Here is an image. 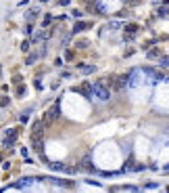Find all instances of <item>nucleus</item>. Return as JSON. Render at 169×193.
<instances>
[{
  "mask_svg": "<svg viewBox=\"0 0 169 193\" xmlns=\"http://www.w3.org/2000/svg\"><path fill=\"white\" fill-rule=\"evenodd\" d=\"M59 116H61V105L59 103H55L52 107L48 109V111H44V118H42V122H44V128H50L55 122L59 120Z\"/></svg>",
  "mask_w": 169,
  "mask_h": 193,
  "instance_id": "nucleus-1",
  "label": "nucleus"
},
{
  "mask_svg": "<svg viewBox=\"0 0 169 193\" xmlns=\"http://www.w3.org/2000/svg\"><path fill=\"white\" fill-rule=\"evenodd\" d=\"M94 94L98 96L100 101H106V99L111 96V90H109V88H104L100 82H96V84H94Z\"/></svg>",
  "mask_w": 169,
  "mask_h": 193,
  "instance_id": "nucleus-2",
  "label": "nucleus"
},
{
  "mask_svg": "<svg viewBox=\"0 0 169 193\" xmlns=\"http://www.w3.org/2000/svg\"><path fill=\"white\" fill-rule=\"evenodd\" d=\"M138 32H140V25H136V23H127V25H125V34H123V38H125V40H134Z\"/></svg>",
  "mask_w": 169,
  "mask_h": 193,
  "instance_id": "nucleus-3",
  "label": "nucleus"
},
{
  "mask_svg": "<svg viewBox=\"0 0 169 193\" xmlns=\"http://www.w3.org/2000/svg\"><path fill=\"white\" fill-rule=\"evenodd\" d=\"M75 90H79L84 96H92L94 94V86L90 82H82V84H79V88H75Z\"/></svg>",
  "mask_w": 169,
  "mask_h": 193,
  "instance_id": "nucleus-4",
  "label": "nucleus"
},
{
  "mask_svg": "<svg viewBox=\"0 0 169 193\" xmlns=\"http://www.w3.org/2000/svg\"><path fill=\"white\" fill-rule=\"evenodd\" d=\"M42 145H44V136L42 134H31V147L38 153H42Z\"/></svg>",
  "mask_w": 169,
  "mask_h": 193,
  "instance_id": "nucleus-5",
  "label": "nucleus"
},
{
  "mask_svg": "<svg viewBox=\"0 0 169 193\" xmlns=\"http://www.w3.org/2000/svg\"><path fill=\"white\" fill-rule=\"evenodd\" d=\"M77 168H79V170H86V172H92V170H94V166H92V162H90V157H84L82 164H79Z\"/></svg>",
  "mask_w": 169,
  "mask_h": 193,
  "instance_id": "nucleus-6",
  "label": "nucleus"
},
{
  "mask_svg": "<svg viewBox=\"0 0 169 193\" xmlns=\"http://www.w3.org/2000/svg\"><path fill=\"white\" fill-rule=\"evenodd\" d=\"M88 28H90V23H82V21H77V23H75V28H73V34L84 32V30H88Z\"/></svg>",
  "mask_w": 169,
  "mask_h": 193,
  "instance_id": "nucleus-7",
  "label": "nucleus"
},
{
  "mask_svg": "<svg viewBox=\"0 0 169 193\" xmlns=\"http://www.w3.org/2000/svg\"><path fill=\"white\" fill-rule=\"evenodd\" d=\"M157 57H161V50L159 48H150L148 50V59H157Z\"/></svg>",
  "mask_w": 169,
  "mask_h": 193,
  "instance_id": "nucleus-8",
  "label": "nucleus"
},
{
  "mask_svg": "<svg viewBox=\"0 0 169 193\" xmlns=\"http://www.w3.org/2000/svg\"><path fill=\"white\" fill-rule=\"evenodd\" d=\"M79 69L84 74H94V65H79Z\"/></svg>",
  "mask_w": 169,
  "mask_h": 193,
  "instance_id": "nucleus-9",
  "label": "nucleus"
},
{
  "mask_svg": "<svg viewBox=\"0 0 169 193\" xmlns=\"http://www.w3.org/2000/svg\"><path fill=\"white\" fill-rule=\"evenodd\" d=\"M50 168H52V170H63L65 166H63V164H57V162H52V164H50Z\"/></svg>",
  "mask_w": 169,
  "mask_h": 193,
  "instance_id": "nucleus-10",
  "label": "nucleus"
},
{
  "mask_svg": "<svg viewBox=\"0 0 169 193\" xmlns=\"http://www.w3.org/2000/svg\"><path fill=\"white\" fill-rule=\"evenodd\" d=\"M109 28H111V30H119V28H121V23H119V21H111V23H109Z\"/></svg>",
  "mask_w": 169,
  "mask_h": 193,
  "instance_id": "nucleus-11",
  "label": "nucleus"
},
{
  "mask_svg": "<svg viewBox=\"0 0 169 193\" xmlns=\"http://www.w3.org/2000/svg\"><path fill=\"white\" fill-rule=\"evenodd\" d=\"M73 57H75L73 50H67V52H65V59H67V61H73Z\"/></svg>",
  "mask_w": 169,
  "mask_h": 193,
  "instance_id": "nucleus-12",
  "label": "nucleus"
},
{
  "mask_svg": "<svg viewBox=\"0 0 169 193\" xmlns=\"http://www.w3.org/2000/svg\"><path fill=\"white\" fill-rule=\"evenodd\" d=\"M161 65L163 67H169V57H161Z\"/></svg>",
  "mask_w": 169,
  "mask_h": 193,
  "instance_id": "nucleus-13",
  "label": "nucleus"
},
{
  "mask_svg": "<svg viewBox=\"0 0 169 193\" xmlns=\"http://www.w3.org/2000/svg\"><path fill=\"white\" fill-rule=\"evenodd\" d=\"M21 50H25V52H27V50H29V40H25V42H23V44H21Z\"/></svg>",
  "mask_w": 169,
  "mask_h": 193,
  "instance_id": "nucleus-14",
  "label": "nucleus"
},
{
  "mask_svg": "<svg viewBox=\"0 0 169 193\" xmlns=\"http://www.w3.org/2000/svg\"><path fill=\"white\" fill-rule=\"evenodd\" d=\"M157 15H159V17H167V8H159Z\"/></svg>",
  "mask_w": 169,
  "mask_h": 193,
  "instance_id": "nucleus-15",
  "label": "nucleus"
},
{
  "mask_svg": "<svg viewBox=\"0 0 169 193\" xmlns=\"http://www.w3.org/2000/svg\"><path fill=\"white\" fill-rule=\"evenodd\" d=\"M33 61H35V55H29V57H27V61H25V63H27V65H31Z\"/></svg>",
  "mask_w": 169,
  "mask_h": 193,
  "instance_id": "nucleus-16",
  "label": "nucleus"
},
{
  "mask_svg": "<svg viewBox=\"0 0 169 193\" xmlns=\"http://www.w3.org/2000/svg\"><path fill=\"white\" fill-rule=\"evenodd\" d=\"M23 92H25V86H19V88H17V94L23 96Z\"/></svg>",
  "mask_w": 169,
  "mask_h": 193,
  "instance_id": "nucleus-17",
  "label": "nucleus"
},
{
  "mask_svg": "<svg viewBox=\"0 0 169 193\" xmlns=\"http://www.w3.org/2000/svg\"><path fill=\"white\" fill-rule=\"evenodd\" d=\"M27 120H29V116H27V113H23V116H21V124H25Z\"/></svg>",
  "mask_w": 169,
  "mask_h": 193,
  "instance_id": "nucleus-18",
  "label": "nucleus"
},
{
  "mask_svg": "<svg viewBox=\"0 0 169 193\" xmlns=\"http://www.w3.org/2000/svg\"><path fill=\"white\" fill-rule=\"evenodd\" d=\"M84 4H94V2H98V0H82Z\"/></svg>",
  "mask_w": 169,
  "mask_h": 193,
  "instance_id": "nucleus-19",
  "label": "nucleus"
},
{
  "mask_svg": "<svg viewBox=\"0 0 169 193\" xmlns=\"http://www.w3.org/2000/svg\"><path fill=\"white\" fill-rule=\"evenodd\" d=\"M69 2H71V0H61V4H63V6H67Z\"/></svg>",
  "mask_w": 169,
  "mask_h": 193,
  "instance_id": "nucleus-20",
  "label": "nucleus"
}]
</instances>
